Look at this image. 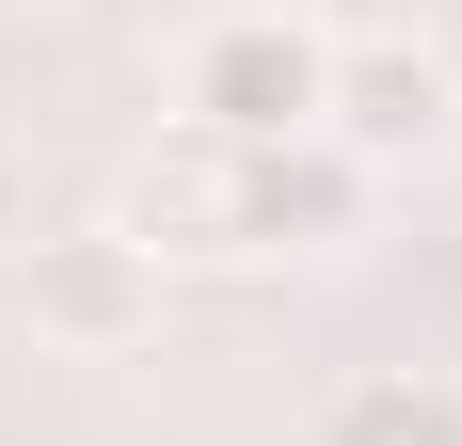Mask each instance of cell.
<instances>
[{
  "label": "cell",
  "instance_id": "cell-1",
  "mask_svg": "<svg viewBox=\"0 0 462 446\" xmlns=\"http://www.w3.org/2000/svg\"><path fill=\"white\" fill-rule=\"evenodd\" d=\"M319 96H335V16H287V0H224L176 48V128L208 144H303Z\"/></svg>",
  "mask_w": 462,
  "mask_h": 446
},
{
  "label": "cell",
  "instance_id": "cell-2",
  "mask_svg": "<svg viewBox=\"0 0 462 446\" xmlns=\"http://www.w3.org/2000/svg\"><path fill=\"white\" fill-rule=\"evenodd\" d=\"M319 128L367 160V176H415V160H447L462 144V64L430 33H335V96Z\"/></svg>",
  "mask_w": 462,
  "mask_h": 446
},
{
  "label": "cell",
  "instance_id": "cell-3",
  "mask_svg": "<svg viewBox=\"0 0 462 446\" xmlns=\"http://www.w3.org/2000/svg\"><path fill=\"white\" fill-rule=\"evenodd\" d=\"M32 335L48 351H143L160 335V256L128 223H32Z\"/></svg>",
  "mask_w": 462,
  "mask_h": 446
},
{
  "label": "cell",
  "instance_id": "cell-4",
  "mask_svg": "<svg viewBox=\"0 0 462 446\" xmlns=\"http://www.w3.org/2000/svg\"><path fill=\"white\" fill-rule=\"evenodd\" d=\"M367 160L335 128H303V144H239V271L255 256H351L367 239Z\"/></svg>",
  "mask_w": 462,
  "mask_h": 446
},
{
  "label": "cell",
  "instance_id": "cell-5",
  "mask_svg": "<svg viewBox=\"0 0 462 446\" xmlns=\"http://www.w3.org/2000/svg\"><path fill=\"white\" fill-rule=\"evenodd\" d=\"M112 223H128L160 271H239V144L176 128V144L128 176V208H112Z\"/></svg>",
  "mask_w": 462,
  "mask_h": 446
},
{
  "label": "cell",
  "instance_id": "cell-6",
  "mask_svg": "<svg viewBox=\"0 0 462 446\" xmlns=\"http://www.w3.org/2000/svg\"><path fill=\"white\" fill-rule=\"evenodd\" d=\"M303 446H462V383H447V367H367V383L319 399Z\"/></svg>",
  "mask_w": 462,
  "mask_h": 446
},
{
  "label": "cell",
  "instance_id": "cell-7",
  "mask_svg": "<svg viewBox=\"0 0 462 446\" xmlns=\"http://www.w3.org/2000/svg\"><path fill=\"white\" fill-rule=\"evenodd\" d=\"M16 239H32V160L0 144V256H16Z\"/></svg>",
  "mask_w": 462,
  "mask_h": 446
}]
</instances>
